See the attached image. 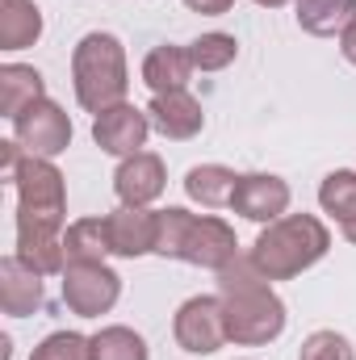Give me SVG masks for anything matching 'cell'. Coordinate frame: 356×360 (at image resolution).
Instances as JSON below:
<instances>
[{
	"label": "cell",
	"instance_id": "17",
	"mask_svg": "<svg viewBox=\"0 0 356 360\" xmlns=\"http://www.w3.org/2000/svg\"><path fill=\"white\" fill-rule=\"evenodd\" d=\"M42 38V8L34 0H0V51H25Z\"/></svg>",
	"mask_w": 356,
	"mask_h": 360
},
{
	"label": "cell",
	"instance_id": "6",
	"mask_svg": "<svg viewBox=\"0 0 356 360\" xmlns=\"http://www.w3.org/2000/svg\"><path fill=\"white\" fill-rule=\"evenodd\" d=\"M63 276V302L72 314L80 319H101L117 306L122 297V276L109 269L105 260H92V264H68L59 272Z\"/></svg>",
	"mask_w": 356,
	"mask_h": 360
},
{
	"label": "cell",
	"instance_id": "23",
	"mask_svg": "<svg viewBox=\"0 0 356 360\" xmlns=\"http://www.w3.org/2000/svg\"><path fill=\"white\" fill-rule=\"evenodd\" d=\"M189 55H193V68H197V72H222V68L235 63L239 42H235V34L210 30V34H201V38L189 42Z\"/></svg>",
	"mask_w": 356,
	"mask_h": 360
},
{
	"label": "cell",
	"instance_id": "5",
	"mask_svg": "<svg viewBox=\"0 0 356 360\" xmlns=\"http://www.w3.org/2000/svg\"><path fill=\"white\" fill-rule=\"evenodd\" d=\"M72 84H76L80 109H89V113H105V109L122 105L126 89H130L126 46L105 30L84 34L72 51Z\"/></svg>",
	"mask_w": 356,
	"mask_h": 360
},
{
	"label": "cell",
	"instance_id": "19",
	"mask_svg": "<svg viewBox=\"0 0 356 360\" xmlns=\"http://www.w3.org/2000/svg\"><path fill=\"white\" fill-rule=\"evenodd\" d=\"M235 184H239V176H235L231 168H222V164H197V168H189V176H184V193H189L197 205L218 210V205H231Z\"/></svg>",
	"mask_w": 356,
	"mask_h": 360
},
{
	"label": "cell",
	"instance_id": "30",
	"mask_svg": "<svg viewBox=\"0 0 356 360\" xmlns=\"http://www.w3.org/2000/svg\"><path fill=\"white\" fill-rule=\"evenodd\" d=\"M260 8H281V4H289V0H256Z\"/></svg>",
	"mask_w": 356,
	"mask_h": 360
},
{
	"label": "cell",
	"instance_id": "25",
	"mask_svg": "<svg viewBox=\"0 0 356 360\" xmlns=\"http://www.w3.org/2000/svg\"><path fill=\"white\" fill-rule=\"evenodd\" d=\"M298 360H356V348L348 344V335H340V331H310L302 340Z\"/></svg>",
	"mask_w": 356,
	"mask_h": 360
},
{
	"label": "cell",
	"instance_id": "26",
	"mask_svg": "<svg viewBox=\"0 0 356 360\" xmlns=\"http://www.w3.org/2000/svg\"><path fill=\"white\" fill-rule=\"evenodd\" d=\"M21 160H25V147L17 143V139H8V143H0V180H17L21 172Z\"/></svg>",
	"mask_w": 356,
	"mask_h": 360
},
{
	"label": "cell",
	"instance_id": "22",
	"mask_svg": "<svg viewBox=\"0 0 356 360\" xmlns=\"http://www.w3.org/2000/svg\"><path fill=\"white\" fill-rule=\"evenodd\" d=\"M92 340V360H151L147 352V340L134 331V327H101Z\"/></svg>",
	"mask_w": 356,
	"mask_h": 360
},
{
	"label": "cell",
	"instance_id": "12",
	"mask_svg": "<svg viewBox=\"0 0 356 360\" xmlns=\"http://www.w3.org/2000/svg\"><path fill=\"white\" fill-rule=\"evenodd\" d=\"M109 226V252L122 260H139L147 252H155V235H160V210H139V205H117L113 214H105Z\"/></svg>",
	"mask_w": 356,
	"mask_h": 360
},
{
	"label": "cell",
	"instance_id": "24",
	"mask_svg": "<svg viewBox=\"0 0 356 360\" xmlns=\"http://www.w3.org/2000/svg\"><path fill=\"white\" fill-rule=\"evenodd\" d=\"M30 360H92V340L80 331H55L34 348Z\"/></svg>",
	"mask_w": 356,
	"mask_h": 360
},
{
	"label": "cell",
	"instance_id": "2",
	"mask_svg": "<svg viewBox=\"0 0 356 360\" xmlns=\"http://www.w3.org/2000/svg\"><path fill=\"white\" fill-rule=\"evenodd\" d=\"M218 297L231 344L260 348L285 331V302L272 293V281L256 269L252 256H235L227 269H218Z\"/></svg>",
	"mask_w": 356,
	"mask_h": 360
},
{
	"label": "cell",
	"instance_id": "28",
	"mask_svg": "<svg viewBox=\"0 0 356 360\" xmlns=\"http://www.w3.org/2000/svg\"><path fill=\"white\" fill-rule=\"evenodd\" d=\"M340 55H344V59L356 68V21L344 30V34H340Z\"/></svg>",
	"mask_w": 356,
	"mask_h": 360
},
{
	"label": "cell",
	"instance_id": "15",
	"mask_svg": "<svg viewBox=\"0 0 356 360\" xmlns=\"http://www.w3.org/2000/svg\"><path fill=\"white\" fill-rule=\"evenodd\" d=\"M193 55H189V46H172V42H164V46H155L147 59H143V80H147V89L155 92H180L189 89V80H193Z\"/></svg>",
	"mask_w": 356,
	"mask_h": 360
},
{
	"label": "cell",
	"instance_id": "9",
	"mask_svg": "<svg viewBox=\"0 0 356 360\" xmlns=\"http://www.w3.org/2000/svg\"><path fill=\"white\" fill-rule=\"evenodd\" d=\"M151 130H155V126H151L147 109L122 101V105L96 113V122H92V143H96L105 155L126 160V155H139V151L147 147V134H151Z\"/></svg>",
	"mask_w": 356,
	"mask_h": 360
},
{
	"label": "cell",
	"instance_id": "13",
	"mask_svg": "<svg viewBox=\"0 0 356 360\" xmlns=\"http://www.w3.org/2000/svg\"><path fill=\"white\" fill-rule=\"evenodd\" d=\"M42 272L30 269L17 252L0 260V310L8 319H30L34 310H42Z\"/></svg>",
	"mask_w": 356,
	"mask_h": 360
},
{
	"label": "cell",
	"instance_id": "27",
	"mask_svg": "<svg viewBox=\"0 0 356 360\" xmlns=\"http://www.w3.org/2000/svg\"><path fill=\"white\" fill-rule=\"evenodd\" d=\"M184 8H193L201 17H222V13L235 8V0H184Z\"/></svg>",
	"mask_w": 356,
	"mask_h": 360
},
{
	"label": "cell",
	"instance_id": "20",
	"mask_svg": "<svg viewBox=\"0 0 356 360\" xmlns=\"http://www.w3.org/2000/svg\"><path fill=\"white\" fill-rule=\"evenodd\" d=\"M63 252H68V264H92V260H105L109 256V226L105 218H80L63 231Z\"/></svg>",
	"mask_w": 356,
	"mask_h": 360
},
{
	"label": "cell",
	"instance_id": "7",
	"mask_svg": "<svg viewBox=\"0 0 356 360\" xmlns=\"http://www.w3.org/2000/svg\"><path fill=\"white\" fill-rule=\"evenodd\" d=\"M13 139L30 151V155H42V160H55L72 147V117L63 113V105H55L51 96L34 101L25 113L13 117Z\"/></svg>",
	"mask_w": 356,
	"mask_h": 360
},
{
	"label": "cell",
	"instance_id": "14",
	"mask_svg": "<svg viewBox=\"0 0 356 360\" xmlns=\"http://www.w3.org/2000/svg\"><path fill=\"white\" fill-rule=\"evenodd\" d=\"M147 117H151V126H155L164 139H172V143L197 139V134H201V126H205L201 101H197L189 89L151 96V105H147Z\"/></svg>",
	"mask_w": 356,
	"mask_h": 360
},
{
	"label": "cell",
	"instance_id": "21",
	"mask_svg": "<svg viewBox=\"0 0 356 360\" xmlns=\"http://www.w3.org/2000/svg\"><path fill=\"white\" fill-rule=\"evenodd\" d=\"M319 205L340 226L356 222V172L352 168H336V172L323 176V184H319Z\"/></svg>",
	"mask_w": 356,
	"mask_h": 360
},
{
	"label": "cell",
	"instance_id": "18",
	"mask_svg": "<svg viewBox=\"0 0 356 360\" xmlns=\"http://www.w3.org/2000/svg\"><path fill=\"white\" fill-rule=\"evenodd\" d=\"M356 21V0H298V25L314 38H336Z\"/></svg>",
	"mask_w": 356,
	"mask_h": 360
},
{
	"label": "cell",
	"instance_id": "11",
	"mask_svg": "<svg viewBox=\"0 0 356 360\" xmlns=\"http://www.w3.org/2000/svg\"><path fill=\"white\" fill-rule=\"evenodd\" d=\"M231 210L239 218H248V222L268 226V222L285 218V210H289V184L281 176H272V172H248V176H239V184H235Z\"/></svg>",
	"mask_w": 356,
	"mask_h": 360
},
{
	"label": "cell",
	"instance_id": "10",
	"mask_svg": "<svg viewBox=\"0 0 356 360\" xmlns=\"http://www.w3.org/2000/svg\"><path fill=\"white\" fill-rule=\"evenodd\" d=\"M168 188V168L155 151H139V155H126L113 172V193L122 205H139L147 210L151 201H160Z\"/></svg>",
	"mask_w": 356,
	"mask_h": 360
},
{
	"label": "cell",
	"instance_id": "4",
	"mask_svg": "<svg viewBox=\"0 0 356 360\" xmlns=\"http://www.w3.org/2000/svg\"><path fill=\"white\" fill-rule=\"evenodd\" d=\"M331 252V231L314 214H285L268 222L252 243V260L268 281H289L298 272L314 269Z\"/></svg>",
	"mask_w": 356,
	"mask_h": 360
},
{
	"label": "cell",
	"instance_id": "29",
	"mask_svg": "<svg viewBox=\"0 0 356 360\" xmlns=\"http://www.w3.org/2000/svg\"><path fill=\"white\" fill-rule=\"evenodd\" d=\"M340 231H344V239H348V243H356V222H348V226H340Z\"/></svg>",
	"mask_w": 356,
	"mask_h": 360
},
{
	"label": "cell",
	"instance_id": "1",
	"mask_svg": "<svg viewBox=\"0 0 356 360\" xmlns=\"http://www.w3.org/2000/svg\"><path fill=\"white\" fill-rule=\"evenodd\" d=\"M17 256L42 276L68 269L63 252V222H68V180L55 160L30 155L17 172Z\"/></svg>",
	"mask_w": 356,
	"mask_h": 360
},
{
	"label": "cell",
	"instance_id": "3",
	"mask_svg": "<svg viewBox=\"0 0 356 360\" xmlns=\"http://www.w3.org/2000/svg\"><path fill=\"white\" fill-rule=\"evenodd\" d=\"M155 256L164 260H184L197 269H227L239 256V239L235 231L214 218V214H189L180 205L160 210V235H155Z\"/></svg>",
	"mask_w": 356,
	"mask_h": 360
},
{
	"label": "cell",
	"instance_id": "16",
	"mask_svg": "<svg viewBox=\"0 0 356 360\" xmlns=\"http://www.w3.org/2000/svg\"><path fill=\"white\" fill-rule=\"evenodd\" d=\"M42 96H46V80L38 68H30V63H4L0 68V113L8 122Z\"/></svg>",
	"mask_w": 356,
	"mask_h": 360
},
{
	"label": "cell",
	"instance_id": "8",
	"mask_svg": "<svg viewBox=\"0 0 356 360\" xmlns=\"http://www.w3.org/2000/svg\"><path fill=\"white\" fill-rule=\"evenodd\" d=\"M172 335L189 356H210L227 344V323H222V297L197 293L189 297L172 319Z\"/></svg>",
	"mask_w": 356,
	"mask_h": 360
}]
</instances>
